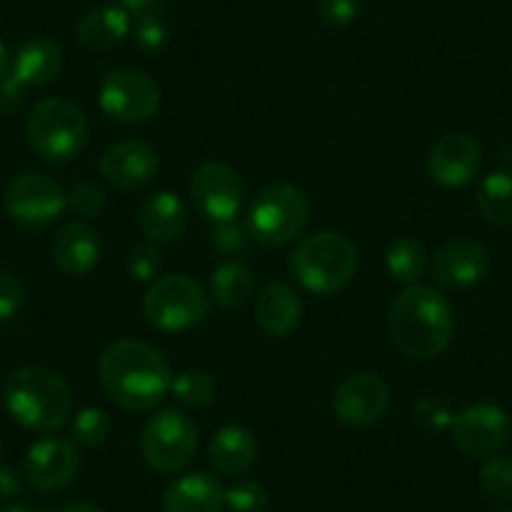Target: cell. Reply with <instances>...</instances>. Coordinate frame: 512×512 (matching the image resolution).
Segmentation results:
<instances>
[{
	"instance_id": "37",
	"label": "cell",
	"mask_w": 512,
	"mask_h": 512,
	"mask_svg": "<svg viewBox=\"0 0 512 512\" xmlns=\"http://www.w3.org/2000/svg\"><path fill=\"white\" fill-rule=\"evenodd\" d=\"M317 16L329 28H349L359 16V0H317Z\"/></svg>"
},
{
	"instance_id": "38",
	"label": "cell",
	"mask_w": 512,
	"mask_h": 512,
	"mask_svg": "<svg viewBox=\"0 0 512 512\" xmlns=\"http://www.w3.org/2000/svg\"><path fill=\"white\" fill-rule=\"evenodd\" d=\"M23 302H26V289H23L21 279L8 272H0V322L16 317Z\"/></svg>"
},
{
	"instance_id": "24",
	"label": "cell",
	"mask_w": 512,
	"mask_h": 512,
	"mask_svg": "<svg viewBox=\"0 0 512 512\" xmlns=\"http://www.w3.org/2000/svg\"><path fill=\"white\" fill-rule=\"evenodd\" d=\"M131 16L116 6H98L83 13L76 38L86 51H111L131 33Z\"/></svg>"
},
{
	"instance_id": "28",
	"label": "cell",
	"mask_w": 512,
	"mask_h": 512,
	"mask_svg": "<svg viewBox=\"0 0 512 512\" xmlns=\"http://www.w3.org/2000/svg\"><path fill=\"white\" fill-rule=\"evenodd\" d=\"M171 395L176 402L191 410H204L216 400V382L206 369H184L171 382Z\"/></svg>"
},
{
	"instance_id": "6",
	"label": "cell",
	"mask_w": 512,
	"mask_h": 512,
	"mask_svg": "<svg viewBox=\"0 0 512 512\" xmlns=\"http://www.w3.org/2000/svg\"><path fill=\"white\" fill-rule=\"evenodd\" d=\"M307 194L294 184H269L254 196L246 216V229L264 246H287L304 234L309 224Z\"/></svg>"
},
{
	"instance_id": "15",
	"label": "cell",
	"mask_w": 512,
	"mask_h": 512,
	"mask_svg": "<svg viewBox=\"0 0 512 512\" xmlns=\"http://www.w3.org/2000/svg\"><path fill=\"white\" fill-rule=\"evenodd\" d=\"M81 467L76 442L66 437H43L26 455V480L41 492H58L71 485Z\"/></svg>"
},
{
	"instance_id": "43",
	"label": "cell",
	"mask_w": 512,
	"mask_h": 512,
	"mask_svg": "<svg viewBox=\"0 0 512 512\" xmlns=\"http://www.w3.org/2000/svg\"><path fill=\"white\" fill-rule=\"evenodd\" d=\"M8 71H11V56H8V48L3 46V41H0V78L6 76Z\"/></svg>"
},
{
	"instance_id": "42",
	"label": "cell",
	"mask_w": 512,
	"mask_h": 512,
	"mask_svg": "<svg viewBox=\"0 0 512 512\" xmlns=\"http://www.w3.org/2000/svg\"><path fill=\"white\" fill-rule=\"evenodd\" d=\"M3 512H46V510L38 505H28V502H13V505H8Z\"/></svg>"
},
{
	"instance_id": "4",
	"label": "cell",
	"mask_w": 512,
	"mask_h": 512,
	"mask_svg": "<svg viewBox=\"0 0 512 512\" xmlns=\"http://www.w3.org/2000/svg\"><path fill=\"white\" fill-rule=\"evenodd\" d=\"M357 246L337 231H319L297 244L289 272L312 294H334L357 274Z\"/></svg>"
},
{
	"instance_id": "9",
	"label": "cell",
	"mask_w": 512,
	"mask_h": 512,
	"mask_svg": "<svg viewBox=\"0 0 512 512\" xmlns=\"http://www.w3.org/2000/svg\"><path fill=\"white\" fill-rule=\"evenodd\" d=\"M101 111L123 126H139L159 113L161 88L141 68H116L101 81L98 91Z\"/></svg>"
},
{
	"instance_id": "29",
	"label": "cell",
	"mask_w": 512,
	"mask_h": 512,
	"mask_svg": "<svg viewBox=\"0 0 512 512\" xmlns=\"http://www.w3.org/2000/svg\"><path fill=\"white\" fill-rule=\"evenodd\" d=\"M480 487L500 505H512V457L492 455L480 467Z\"/></svg>"
},
{
	"instance_id": "26",
	"label": "cell",
	"mask_w": 512,
	"mask_h": 512,
	"mask_svg": "<svg viewBox=\"0 0 512 512\" xmlns=\"http://www.w3.org/2000/svg\"><path fill=\"white\" fill-rule=\"evenodd\" d=\"M475 204L485 221L495 226L512 224V174L507 171H492L477 186Z\"/></svg>"
},
{
	"instance_id": "8",
	"label": "cell",
	"mask_w": 512,
	"mask_h": 512,
	"mask_svg": "<svg viewBox=\"0 0 512 512\" xmlns=\"http://www.w3.org/2000/svg\"><path fill=\"white\" fill-rule=\"evenodd\" d=\"M199 450V427L184 410H159L141 430V452L161 475H176L191 465Z\"/></svg>"
},
{
	"instance_id": "39",
	"label": "cell",
	"mask_w": 512,
	"mask_h": 512,
	"mask_svg": "<svg viewBox=\"0 0 512 512\" xmlns=\"http://www.w3.org/2000/svg\"><path fill=\"white\" fill-rule=\"evenodd\" d=\"M26 91V83H21L8 71L6 76L0 78V113H6V116L8 113H16L23 106V101H26Z\"/></svg>"
},
{
	"instance_id": "10",
	"label": "cell",
	"mask_w": 512,
	"mask_h": 512,
	"mask_svg": "<svg viewBox=\"0 0 512 512\" xmlns=\"http://www.w3.org/2000/svg\"><path fill=\"white\" fill-rule=\"evenodd\" d=\"M3 206L11 221L23 229H43L61 219L68 209V199L51 176L28 171L11 179L3 194Z\"/></svg>"
},
{
	"instance_id": "46",
	"label": "cell",
	"mask_w": 512,
	"mask_h": 512,
	"mask_svg": "<svg viewBox=\"0 0 512 512\" xmlns=\"http://www.w3.org/2000/svg\"><path fill=\"white\" fill-rule=\"evenodd\" d=\"M0 457H3V442H0Z\"/></svg>"
},
{
	"instance_id": "31",
	"label": "cell",
	"mask_w": 512,
	"mask_h": 512,
	"mask_svg": "<svg viewBox=\"0 0 512 512\" xmlns=\"http://www.w3.org/2000/svg\"><path fill=\"white\" fill-rule=\"evenodd\" d=\"M412 420L425 432H445L452 427L455 412H452V407L442 397L425 395L412 405Z\"/></svg>"
},
{
	"instance_id": "25",
	"label": "cell",
	"mask_w": 512,
	"mask_h": 512,
	"mask_svg": "<svg viewBox=\"0 0 512 512\" xmlns=\"http://www.w3.org/2000/svg\"><path fill=\"white\" fill-rule=\"evenodd\" d=\"M254 284L256 277L249 264L239 262V259H229V262L219 264L211 274L209 297L216 307L236 309L246 304V299L254 294Z\"/></svg>"
},
{
	"instance_id": "20",
	"label": "cell",
	"mask_w": 512,
	"mask_h": 512,
	"mask_svg": "<svg viewBox=\"0 0 512 512\" xmlns=\"http://www.w3.org/2000/svg\"><path fill=\"white\" fill-rule=\"evenodd\" d=\"M224 485L211 472H189L164 492V512H221Z\"/></svg>"
},
{
	"instance_id": "12",
	"label": "cell",
	"mask_w": 512,
	"mask_h": 512,
	"mask_svg": "<svg viewBox=\"0 0 512 512\" xmlns=\"http://www.w3.org/2000/svg\"><path fill=\"white\" fill-rule=\"evenodd\" d=\"M452 440L465 455L470 457H492L510 440V417L502 407L490 402H477L465 407L452 420Z\"/></svg>"
},
{
	"instance_id": "34",
	"label": "cell",
	"mask_w": 512,
	"mask_h": 512,
	"mask_svg": "<svg viewBox=\"0 0 512 512\" xmlns=\"http://www.w3.org/2000/svg\"><path fill=\"white\" fill-rule=\"evenodd\" d=\"M131 31H134L136 48L146 53V56H159L169 46V28H166V23L159 16L139 18Z\"/></svg>"
},
{
	"instance_id": "22",
	"label": "cell",
	"mask_w": 512,
	"mask_h": 512,
	"mask_svg": "<svg viewBox=\"0 0 512 512\" xmlns=\"http://www.w3.org/2000/svg\"><path fill=\"white\" fill-rule=\"evenodd\" d=\"M259 445L254 435L241 425H226L214 432L209 442V462L219 475L239 477L254 467Z\"/></svg>"
},
{
	"instance_id": "16",
	"label": "cell",
	"mask_w": 512,
	"mask_h": 512,
	"mask_svg": "<svg viewBox=\"0 0 512 512\" xmlns=\"http://www.w3.org/2000/svg\"><path fill=\"white\" fill-rule=\"evenodd\" d=\"M482 166V146L462 131H452L432 144L427 156V171L432 179L447 189L470 184Z\"/></svg>"
},
{
	"instance_id": "17",
	"label": "cell",
	"mask_w": 512,
	"mask_h": 512,
	"mask_svg": "<svg viewBox=\"0 0 512 512\" xmlns=\"http://www.w3.org/2000/svg\"><path fill=\"white\" fill-rule=\"evenodd\" d=\"M490 272V251L472 239L447 241L432 256V274L445 289H467L480 284Z\"/></svg>"
},
{
	"instance_id": "2",
	"label": "cell",
	"mask_w": 512,
	"mask_h": 512,
	"mask_svg": "<svg viewBox=\"0 0 512 512\" xmlns=\"http://www.w3.org/2000/svg\"><path fill=\"white\" fill-rule=\"evenodd\" d=\"M387 329L405 357L435 359L455 337V309L437 289L412 284L390 304Z\"/></svg>"
},
{
	"instance_id": "1",
	"label": "cell",
	"mask_w": 512,
	"mask_h": 512,
	"mask_svg": "<svg viewBox=\"0 0 512 512\" xmlns=\"http://www.w3.org/2000/svg\"><path fill=\"white\" fill-rule=\"evenodd\" d=\"M106 395L128 412H149L169 397L171 374L169 362L154 344L144 339H116L103 349L98 359Z\"/></svg>"
},
{
	"instance_id": "40",
	"label": "cell",
	"mask_w": 512,
	"mask_h": 512,
	"mask_svg": "<svg viewBox=\"0 0 512 512\" xmlns=\"http://www.w3.org/2000/svg\"><path fill=\"white\" fill-rule=\"evenodd\" d=\"M113 6L139 21V18L161 16L164 8L169 6V0H113Z\"/></svg>"
},
{
	"instance_id": "30",
	"label": "cell",
	"mask_w": 512,
	"mask_h": 512,
	"mask_svg": "<svg viewBox=\"0 0 512 512\" xmlns=\"http://www.w3.org/2000/svg\"><path fill=\"white\" fill-rule=\"evenodd\" d=\"M111 430L113 422L108 412L98 410V407H86L73 420L71 435L73 442H78L81 447H101L111 437Z\"/></svg>"
},
{
	"instance_id": "7",
	"label": "cell",
	"mask_w": 512,
	"mask_h": 512,
	"mask_svg": "<svg viewBox=\"0 0 512 512\" xmlns=\"http://www.w3.org/2000/svg\"><path fill=\"white\" fill-rule=\"evenodd\" d=\"M209 309L211 297L196 279L186 274L156 279L144 294L146 322L161 332H186L204 322Z\"/></svg>"
},
{
	"instance_id": "21",
	"label": "cell",
	"mask_w": 512,
	"mask_h": 512,
	"mask_svg": "<svg viewBox=\"0 0 512 512\" xmlns=\"http://www.w3.org/2000/svg\"><path fill=\"white\" fill-rule=\"evenodd\" d=\"M63 63H66L63 48L53 38L36 36L21 43L11 61V73L28 88L48 86L61 76Z\"/></svg>"
},
{
	"instance_id": "44",
	"label": "cell",
	"mask_w": 512,
	"mask_h": 512,
	"mask_svg": "<svg viewBox=\"0 0 512 512\" xmlns=\"http://www.w3.org/2000/svg\"><path fill=\"white\" fill-rule=\"evenodd\" d=\"M58 512H103V510L96 505H88V502H76V505H68Z\"/></svg>"
},
{
	"instance_id": "19",
	"label": "cell",
	"mask_w": 512,
	"mask_h": 512,
	"mask_svg": "<svg viewBox=\"0 0 512 512\" xmlns=\"http://www.w3.org/2000/svg\"><path fill=\"white\" fill-rule=\"evenodd\" d=\"M302 312V299H299V294L284 282L267 284V287L259 292V297H256V324H259L262 332H267L269 337H289V334L299 327V322H302Z\"/></svg>"
},
{
	"instance_id": "35",
	"label": "cell",
	"mask_w": 512,
	"mask_h": 512,
	"mask_svg": "<svg viewBox=\"0 0 512 512\" xmlns=\"http://www.w3.org/2000/svg\"><path fill=\"white\" fill-rule=\"evenodd\" d=\"M249 241H251L249 229L236 224L234 219L221 221V224H216V229L211 231V246L224 256L241 254V251L249 249Z\"/></svg>"
},
{
	"instance_id": "41",
	"label": "cell",
	"mask_w": 512,
	"mask_h": 512,
	"mask_svg": "<svg viewBox=\"0 0 512 512\" xmlns=\"http://www.w3.org/2000/svg\"><path fill=\"white\" fill-rule=\"evenodd\" d=\"M23 492V475L11 465H0V497L13 500L21 497Z\"/></svg>"
},
{
	"instance_id": "33",
	"label": "cell",
	"mask_w": 512,
	"mask_h": 512,
	"mask_svg": "<svg viewBox=\"0 0 512 512\" xmlns=\"http://www.w3.org/2000/svg\"><path fill=\"white\" fill-rule=\"evenodd\" d=\"M68 209L78 216H98L106 209L108 194L101 184L96 181H78L71 191L66 194Z\"/></svg>"
},
{
	"instance_id": "18",
	"label": "cell",
	"mask_w": 512,
	"mask_h": 512,
	"mask_svg": "<svg viewBox=\"0 0 512 512\" xmlns=\"http://www.w3.org/2000/svg\"><path fill=\"white\" fill-rule=\"evenodd\" d=\"M51 259L68 277H86L101 262V236L86 221H68L53 234Z\"/></svg>"
},
{
	"instance_id": "27",
	"label": "cell",
	"mask_w": 512,
	"mask_h": 512,
	"mask_svg": "<svg viewBox=\"0 0 512 512\" xmlns=\"http://www.w3.org/2000/svg\"><path fill=\"white\" fill-rule=\"evenodd\" d=\"M384 264H387V272L395 282L412 287L427 269V249L422 246V241L412 239V236H397L387 246Z\"/></svg>"
},
{
	"instance_id": "36",
	"label": "cell",
	"mask_w": 512,
	"mask_h": 512,
	"mask_svg": "<svg viewBox=\"0 0 512 512\" xmlns=\"http://www.w3.org/2000/svg\"><path fill=\"white\" fill-rule=\"evenodd\" d=\"M128 274L134 282H154L161 269V251L156 244H141L128 254Z\"/></svg>"
},
{
	"instance_id": "3",
	"label": "cell",
	"mask_w": 512,
	"mask_h": 512,
	"mask_svg": "<svg viewBox=\"0 0 512 512\" xmlns=\"http://www.w3.org/2000/svg\"><path fill=\"white\" fill-rule=\"evenodd\" d=\"M8 415L33 432L61 430L73 410L66 379L48 367H21L3 384Z\"/></svg>"
},
{
	"instance_id": "13",
	"label": "cell",
	"mask_w": 512,
	"mask_h": 512,
	"mask_svg": "<svg viewBox=\"0 0 512 512\" xmlns=\"http://www.w3.org/2000/svg\"><path fill=\"white\" fill-rule=\"evenodd\" d=\"M390 407V387L379 374L357 372L344 379L332 395V410L349 427H372Z\"/></svg>"
},
{
	"instance_id": "45",
	"label": "cell",
	"mask_w": 512,
	"mask_h": 512,
	"mask_svg": "<svg viewBox=\"0 0 512 512\" xmlns=\"http://www.w3.org/2000/svg\"><path fill=\"white\" fill-rule=\"evenodd\" d=\"M487 512H512V507L510 505H500V507H492V510H487Z\"/></svg>"
},
{
	"instance_id": "5",
	"label": "cell",
	"mask_w": 512,
	"mask_h": 512,
	"mask_svg": "<svg viewBox=\"0 0 512 512\" xmlns=\"http://www.w3.org/2000/svg\"><path fill=\"white\" fill-rule=\"evenodd\" d=\"M26 139L43 161L66 164L86 149L88 118L83 108L68 98H41L26 118Z\"/></svg>"
},
{
	"instance_id": "32",
	"label": "cell",
	"mask_w": 512,
	"mask_h": 512,
	"mask_svg": "<svg viewBox=\"0 0 512 512\" xmlns=\"http://www.w3.org/2000/svg\"><path fill=\"white\" fill-rule=\"evenodd\" d=\"M267 502V490L256 480H236L224 492V507L229 512H264Z\"/></svg>"
},
{
	"instance_id": "14",
	"label": "cell",
	"mask_w": 512,
	"mask_h": 512,
	"mask_svg": "<svg viewBox=\"0 0 512 512\" xmlns=\"http://www.w3.org/2000/svg\"><path fill=\"white\" fill-rule=\"evenodd\" d=\"M159 174V151L141 139H121L101 156V176L118 191L149 186Z\"/></svg>"
},
{
	"instance_id": "11",
	"label": "cell",
	"mask_w": 512,
	"mask_h": 512,
	"mask_svg": "<svg viewBox=\"0 0 512 512\" xmlns=\"http://www.w3.org/2000/svg\"><path fill=\"white\" fill-rule=\"evenodd\" d=\"M189 189L199 214L214 224L236 219L244 204V181L229 164H221V161L201 164L191 174Z\"/></svg>"
},
{
	"instance_id": "23",
	"label": "cell",
	"mask_w": 512,
	"mask_h": 512,
	"mask_svg": "<svg viewBox=\"0 0 512 512\" xmlns=\"http://www.w3.org/2000/svg\"><path fill=\"white\" fill-rule=\"evenodd\" d=\"M139 226L151 244H174L186 229V206L171 191H156L139 211Z\"/></svg>"
}]
</instances>
